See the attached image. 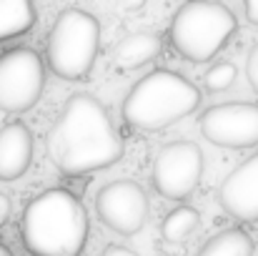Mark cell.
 Segmentation results:
<instances>
[{
  "label": "cell",
  "mask_w": 258,
  "mask_h": 256,
  "mask_svg": "<svg viewBox=\"0 0 258 256\" xmlns=\"http://www.w3.org/2000/svg\"><path fill=\"white\" fill-rule=\"evenodd\" d=\"M123 151V138L105 106L88 93H73L66 100L48 133V156L53 166L71 178L118 164Z\"/></svg>",
  "instance_id": "1"
},
{
  "label": "cell",
  "mask_w": 258,
  "mask_h": 256,
  "mask_svg": "<svg viewBox=\"0 0 258 256\" xmlns=\"http://www.w3.org/2000/svg\"><path fill=\"white\" fill-rule=\"evenodd\" d=\"M20 239L30 256H81L88 241L86 206L66 188H48L25 206Z\"/></svg>",
  "instance_id": "2"
},
{
  "label": "cell",
  "mask_w": 258,
  "mask_h": 256,
  "mask_svg": "<svg viewBox=\"0 0 258 256\" xmlns=\"http://www.w3.org/2000/svg\"><path fill=\"white\" fill-rule=\"evenodd\" d=\"M201 106V90L175 71H151L133 85L120 106L123 121L138 131H158L183 121Z\"/></svg>",
  "instance_id": "3"
},
{
  "label": "cell",
  "mask_w": 258,
  "mask_h": 256,
  "mask_svg": "<svg viewBox=\"0 0 258 256\" xmlns=\"http://www.w3.org/2000/svg\"><path fill=\"white\" fill-rule=\"evenodd\" d=\"M238 30V20L218 0H188L171 20L173 48L190 63H206L223 50Z\"/></svg>",
  "instance_id": "4"
},
{
  "label": "cell",
  "mask_w": 258,
  "mask_h": 256,
  "mask_svg": "<svg viewBox=\"0 0 258 256\" xmlns=\"http://www.w3.org/2000/svg\"><path fill=\"white\" fill-rule=\"evenodd\" d=\"M100 48V23L81 8H66L48 35L45 58L50 71L63 81L88 78Z\"/></svg>",
  "instance_id": "5"
},
{
  "label": "cell",
  "mask_w": 258,
  "mask_h": 256,
  "mask_svg": "<svg viewBox=\"0 0 258 256\" xmlns=\"http://www.w3.org/2000/svg\"><path fill=\"white\" fill-rule=\"evenodd\" d=\"M45 88V66L33 48H10L0 56V111H30Z\"/></svg>",
  "instance_id": "6"
},
{
  "label": "cell",
  "mask_w": 258,
  "mask_h": 256,
  "mask_svg": "<svg viewBox=\"0 0 258 256\" xmlns=\"http://www.w3.org/2000/svg\"><path fill=\"white\" fill-rule=\"evenodd\" d=\"M203 176V153L193 141L166 143L153 161V188L171 201L188 198Z\"/></svg>",
  "instance_id": "7"
},
{
  "label": "cell",
  "mask_w": 258,
  "mask_h": 256,
  "mask_svg": "<svg viewBox=\"0 0 258 256\" xmlns=\"http://www.w3.org/2000/svg\"><path fill=\"white\" fill-rule=\"evenodd\" d=\"M198 128L206 141L223 148L258 146V103H218L203 111Z\"/></svg>",
  "instance_id": "8"
},
{
  "label": "cell",
  "mask_w": 258,
  "mask_h": 256,
  "mask_svg": "<svg viewBox=\"0 0 258 256\" xmlns=\"http://www.w3.org/2000/svg\"><path fill=\"white\" fill-rule=\"evenodd\" d=\"M95 214L110 231L133 236L146 226L148 196L143 186L131 178L110 181L95 196Z\"/></svg>",
  "instance_id": "9"
},
{
  "label": "cell",
  "mask_w": 258,
  "mask_h": 256,
  "mask_svg": "<svg viewBox=\"0 0 258 256\" xmlns=\"http://www.w3.org/2000/svg\"><path fill=\"white\" fill-rule=\"evenodd\" d=\"M218 201L228 216L238 221H258V153L223 178Z\"/></svg>",
  "instance_id": "10"
},
{
  "label": "cell",
  "mask_w": 258,
  "mask_h": 256,
  "mask_svg": "<svg viewBox=\"0 0 258 256\" xmlns=\"http://www.w3.org/2000/svg\"><path fill=\"white\" fill-rule=\"evenodd\" d=\"M33 161V133L15 121L0 128V181L20 178Z\"/></svg>",
  "instance_id": "11"
},
{
  "label": "cell",
  "mask_w": 258,
  "mask_h": 256,
  "mask_svg": "<svg viewBox=\"0 0 258 256\" xmlns=\"http://www.w3.org/2000/svg\"><path fill=\"white\" fill-rule=\"evenodd\" d=\"M163 50V40L156 33H131L123 40L115 43L113 48V66L118 71H136L146 63H151L153 58H158Z\"/></svg>",
  "instance_id": "12"
},
{
  "label": "cell",
  "mask_w": 258,
  "mask_h": 256,
  "mask_svg": "<svg viewBox=\"0 0 258 256\" xmlns=\"http://www.w3.org/2000/svg\"><path fill=\"white\" fill-rule=\"evenodd\" d=\"M33 0H0V43L25 35L35 25Z\"/></svg>",
  "instance_id": "13"
},
{
  "label": "cell",
  "mask_w": 258,
  "mask_h": 256,
  "mask_svg": "<svg viewBox=\"0 0 258 256\" xmlns=\"http://www.w3.org/2000/svg\"><path fill=\"white\" fill-rule=\"evenodd\" d=\"M196 256H253V239L243 229H223L211 236Z\"/></svg>",
  "instance_id": "14"
},
{
  "label": "cell",
  "mask_w": 258,
  "mask_h": 256,
  "mask_svg": "<svg viewBox=\"0 0 258 256\" xmlns=\"http://www.w3.org/2000/svg\"><path fill=\"white\" fill-rule=\"evenodd\" d=\"M198 221H201V216L193 206H178L166 216V221L161 226V236L171 244H180L196 231Z\"/></svg>",
  "instance_id": "15"
},
{
  "label": "cell",
  "mask_w": 258,
  "mask_h": 256,
  "mask_svg": "<svg viewBox=\"0 0 258 256\" xmlns=\"http://www.w3.org/2000/svg\"><path fill=\"white\" fill-rule=\"evenodd\" d=\"M236 76H238L236 66L228 63V61H223V63H216L213 68L206 71L203 85H206V90H211V93H221V90H228V88L233 85Z\"/></svg>",
  "instance_id": "16"
},
{
  "label": "cell",
  "mask_w": 258,
  "mask_h": 256,
  "mask_svg": "<svg viewBox=\"0 0 258 256\" xmlns=\"http://www.w3.org/2000/svg\"><path fill=\"white\" fill-rule=\"evenodd\" d=\"M246 76H248L251 88L258 93V43L251 48V53H248V61H246Z\"/></svg>",
  "instance_id": "17"
},
{
  "label": "cell",
  "mask_w": 258,
  "mask_h": 256,
  "mask_svg": "<svg viewBox=\"0 0 258 256\" xmlns=\"http://www.w3.org/2000/svg\"><path fill=\"white\" fill-rule=\"evenodd\" d=\"M10 214H13V203H10V198L0 191V226H5V224H8Z\"/></svg>",
  "instance_id": "18"
},
{
  "label": "cell",
  "mask_w": 258,
  "mask_h": 256,
  "mask_svg": "<svg viewBox=\"0 0 258 256\" xmlns=\"http://www.w3.org/2000/svg\"><path fill=\"white\" fill-rule=\"evenodd\" d=\"M100 256H138L136 251H131V249H125V246H118V244H110V246H105Z\"/></svg>",
  "instance_id": "19"
},
{
  "label": "cell",
  "mask_w": 258,
  "mask_h": 256,
  "mask_svg": "<svg viewBox=\"0 0 258 256\" xmlns=\"http://www.w3.org/2000/svg\"><path fill=\"white\" fill-rule=\"evenodd\" d=\"M115 5L123 13H133V10H141L146 5V0H115Z\"/></svg>",
  "instance_id": "20"
},
{
  "label": "cell",
  "mask_w": 258,
  "mask_h": 256,
  "mask_svg": "<svg viewBox=\"0 0 258 256\" xmlns=\"http://www.w3.org/2000/svg\"><path fill=\"white\" fill-rule=\"evenodd\" d=\"M243 8H246V18L251 25H258V0H243Z\"/></svg>",
  "instance_id": "21"
},
{
  "label": "cell",
  "mask_w": 258,
  "mask_h": 256,
  "mask_svg": "<svg viewBox=\"0 0 258 256\" xmlns=\"http://www.w3.org/2000/svg\"><path fill=\"white\" fill-rule=\"evenodd\" d=\"M0 256H13V254H10V249H8L5 244H0Z\"/></svg>",
  "instance_id": "22"
},
{
  "label": "cell",
  "mask_w": 258,
  "mask_h": 256,
  "mask_svg": "<svg viewBox=\"0 0 258 256\" xmlns=\"http://www.w3.org/2000/svg\"><path fill=\"white\" fill-rule=\"evenodd\" d=\"M161 256H171V254H161Z\"/></svg>",
  "instance_id": "23"
}]
</instances>
